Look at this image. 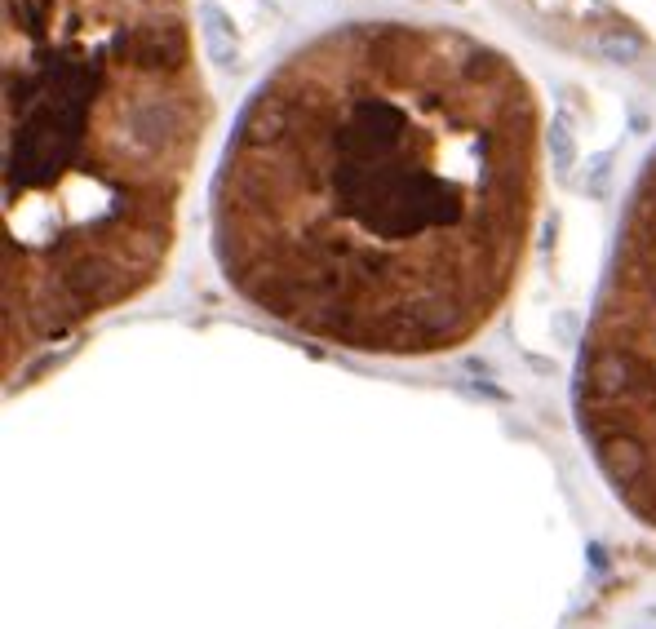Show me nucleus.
<instances>
[{
    "label": "nucleus",
    "mask_w": 656,
    "mask_h": 629,
    "mask_svg": "<svg viewBox=\"0 0 656 629\" xmlns=\"http://www.w3.org/2000/svg\"><path fill=\"white\" fill-rule=\"evenodd\" d=\"M541 178V98L506 49L360 18L244 102L213 178V257L240 302L320 346L453 355L515 297Z\"/></svg>",
    "instance_id": "1"
},
{
    "label": "nucleus",
    "mask_w": 656,
    "mask_h": 629,
    "mask_svg": "<svg viewBox=\"0 0 656 629\" xmlns=\"http://www.w3.org/2000/svg\"><path fill=\"white\" fill-rule=\"evenodd\" d=\"M209 129L191 0H0L5 381L164 280Z\"/></svg>",
    "instance_id": "2"
},
{
    "label": "nucleus",
    "mask_w": 656,
    "mask_h": 629,
    "mask_svg": "<svg viewBox=\"0 0 656 629\" xmlns=\"http://www.w3.org/2000/svg\"><path fill=\"white\" fill-rule=\"evenodd\" d=\"M572 404L608 488L634 519L656 528V151L617 226Z\"/></svg>",
    "instance_id": "3"
}]
</instances>
